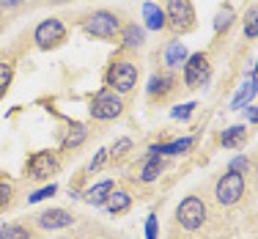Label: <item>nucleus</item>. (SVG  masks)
Returning <instances> with one entry per match:
<instances>
[{
    "label": "nucleus",
    "mask_w": 258,
    "mask_h": 239,
    "mask_svg": "<svg viewBox=\"0 0 258 239\" xmlns=\"http://www.w3.org/2000/svg\"><path fill=\"white\" fill-rule=\"evenodd\" d=\"M107 85L115 94H129L138 85V66L132 61H115L107 69Z\"/></svg>",
    "instance_id": "f257e3e1"
},
{
    "label": "nucleus",
    "mask_w": 258,
    "mask_h": 239,
    "mask_svg": "<svg viewBox=\"0 0 258 239\" xmlns=\"http://www.w3.org/2000/svg\"><path fill=\"white\" fill-rule=\"evenodd\" d=\"M88 110L96 121H113L124 113V102H121V94H115V91L107 88V91H99V94L91 99Z\"/></svg>",
    "instance_id": "f03ea898"
},
{
    "label": "nucleus",
    "mask_w": 258,
    "mask_h": 239,
    "mask_svg": "<svg viewBox=\"0 0 258 239\" xmlns=\"http://www.w3.org/2000/svg\"><path fill=\"white\" fill-rule=\"evenodd\" d=\"M176 220H179L181 228L198 231L201 225H204V220H206V204L198 198V195H189V198H184L179 204V209H176Z\"/></svg>",
    "instance_id": "7ed1b4c3"
},
{
    "label": "nucleus",
    "mask_w": 258,
    "mask_h": 239,
    "mask_svg": "<svg viewBox=\"0 0 258 239\" xmlns=\"http://www.w3.org/2000/svg\"><path fill=\"white\" fill-rule=\"evenodd\" d=\"M214 195H217V201L223 206L236 204V201L244 195V176L242 173H233V170L223 173V176H220V182H217V187H214Z\"/></svg>",
    "instance_id": "20e7f679"
},
{
    "label": "nucleus",
    "mask_w": 258,
    "mask_h": 239,
    "mask_svg": "<svg viewBox=\"0 0 258 239\" xmlns=\"http://www.w3.org/2000/svg\"><path fill=\"white\" fill-rule=\"evenodd\" d=\"M85 30L96 39H113L121 30V20L113 14V11H94V14L85 20Z\"/></svg>",
    "instance_id": "39448f33"
},
{
    "label": "nucleus",
    "mask_w": 258,
    "mask_h": 239,
    "mask_svg": "<svg viewBox=\"0 0 258 239\" xmlns=\"http://www.w3.org/2000/svg\"><path fill=\"white\" fill-rule=\"evenodd\" d=\"M165 22L173 30H189L195 22V11L189 0H168V9H165Z\"/></svg>",
    "instance_id": "423d86ee"
},
{
    "label": "nucleus",
    "mask_w": 258,
    "mask_h": 239,
    "mask_svg": "<svg viewBox=\"0 0 258 239\" xmlns=\"http://www.w3.org/2000/svg\"><path fill=\"white\" fill-rule=\"evenodd\" d=\"M66 39V28L60 20H55V17H50V20L39 22L33 30V41L41 47V50H50V47L60 44V41Z\"/></svg>",
    "instance_id": "0eeeda50"
},
{
    "label": "nucleus",
    "mask_w": 258,
    "mask_h": 239,
    "mask_svg": "<svg viewBox=\"0 0 258 239\" xmlns=\"http://www.w3.org/2000/svg\"><path fill=\"white\" fill-rule=\"evenodd\" d=\"M209 80V55L206 52H195L187 58L184 64V85L187 88H201Z\"/></svg>",
    "instance_id": "6e6552de"
},
{
    "label": "nucleus",
    "mask_w": 258,
    "mask_h": 239,
    "mask_svg": "<svg viewBox=\"0 0 258 239\" xmlns=\"http://www.w3.org/2000/svg\"><path fill=\"white\" fill-rule=\"evenodd\" d=\"M55 170H58V159H55L52 151H36V154L28 159V176L30 179H50Z\"/></svg>",
    "instance_id": "1a4fd4ad"
},
{
    "label": "nucleus",
    "mask_w": 258,
    "mask_h": 239,
    "mask_svg": "<svg viewBox=\"0 0 258 239\" xmlns=\"http://www.w3.org/2000/svg\"><path fill=\"white\" fill-rule=\"evenodd\" d=\"M36 223H39L41 228H47V231H55V228H66V225H72L75 217H72L66 209H47V212H41L39 217H36Z\"/></svg>",
    "instance_id": "9d476101"
},
{
    "label": "nucleus",
    "mask_w": 258,
    "mask_h": 239,
    "mask_svg": "<svg viewBox=\"0 0 258 239\" xmlns=\"http://www.w3.org/2000/svg\"><path fill=\"white\" fill-rule=\"evenodd\" d=\"M255 94H258V80H255V75H250L247 83L239 88V94L231 99V110H242L244 105H247V102H253Z\"/></svg>",
    "instance_id": "9b49d317"
},
{
    "label": "nucleus",
    "mask_w": 258,
    "mask_h": 239,
    "mask_svg": "<svg viewBox=\"0 0 258 239\" xmlns=\"http://www.w3.org/2000/svg\"><path fill=\"white\" fill-rule=\"evenodd\" d=\"M129 206H132V195L124 193V190H113V193L107 195V201H104V209L110 214H124Z\"/></svg>",
    "instance_id": "f8f14e48"
},
{
    "label": "nucleus",
    "mask_w": 258,
    "mask_h": 239,
    "mask_svg": "<svg viewBox=\"0 0 258 239\" xmlns=\"http://www.w3.org/2000/svg\"><path fill=\"white\" fill-rule=\"evenodd\" d=\"M195 140L192 138H181V140H173V143H162V146H151V154H159V157H176V154H184V151L192 149Z\"/></svg>",
    "instance_id": "ddd939ff"
},
{
    "label": "nucleus",
    "mask_w": 258,
    "mask_h": 239,
    "mask_svg": "<svg viewBox=\"0 0 258 239\" xmlns=\"http://www.w3.org/2000/svg\"><path fill=\"white\" fill-rule=\"evenodd\" d=\"M187 58H189V52L181 41H170L168 50H165V64H168L170 69H181V66L187 64Z\"/></svg>",
    "instance_id": "4468645a"
},
{
    "label": "nucleus",
    "mask_w": 258,
    "mask_h": 239,
    "mask_svg": "<svg viewBox=\"0 0 258 239\" xmlns=\"http://www.w3.org/2000/svg\"><path fill=\"white\" fill-rule=\"evenodd\" d=\"M143 17H146V28L149 30H162L168 22H165V11L159 9L157 3H146L143 6Z\"/></svg>",
    "instance_id": "2eb2a0df"
},
{
    "label": "nucleus",
    "mask_w": 258,
    "mask_h": 239,
    "mask_svg": "<svg viewBox=\"0 0 258 239\" xmlns=\"http://www.w3.org/2000/svg\"><path fill=\"white\" fill-rule=\"evenodd\" d=\"M162 170H165V162L159 159V154H149L143 162V170H140V182H154L159 179Z\"/></svg>",
    "instance_id": "dca6fc26"
},
{
    "label": "nucleus",
    "mask_w": 258,
    "mask_h": 239,
    "mask_svg": "<svg viewBox=\"0 0 258 239\" xmlns=\"http://www.w3.org/2000/svg\"><path fill=\"white\" fill-rule=\"evenodd\" d=\"M110 193H113V182L104 179V182H99V185H94L91 190H85V201H91L94 206H99V204H104V201H107Z\"/></svg>",
    "instance_id": "f3484780"
},
{
    "label": "nucleus",
    "mask_w": 258,
    "mask_h": 239,
    "mask_svg": "<svg viewBox=\"0 0 258 239\" xmlns=\"http://www.w3.org/2000/svg\"><path fill=\"white\" fill-rule=\"evenodd\" d=\"M244 138H247V127H242V124H236V127H228V130L223 132V146L225 149H239V146L244 143Z\"/></svg>",
    "instance_id": "a211bd4d"
},
{
    "label": "nucleus",
    "mask_w": 258,
    "mask_h": 239,
    "mask_svg": "<svg viewBox=\"0 0 258 239\" xmlns=\"http://www.w3.org/2000/svg\"><path fill=\"white\" fill-rule=\"evenodd\" d=\"M88 138V130H85V124H75V127H69V132H66V138H63V149H77L83 140Z\"/></svg>",
    "instance_id": "6ab92c4d"
},
{
    "label": "nucleus",
    "mask_w": 258,
    "mask_h": 239,
    "mask_svg": "<svg viewBox=\"0 0 258 239\" xmlns=\"http://www.w3.org/2000/svg\"><path fill=\"white\" fill-rule=\"evenodd\" d=\"M170 85H173V80H170L168 75H154V77H151L149 80V94L151 96H162V94H168V91H170Z\"/></svg>",
    "instance_id": "aec40b11"
},
{
    "label": "nucleus",
    "mask_w": 258,
    "mask_h": 239,
    "mask_svg": "<svg viewBox=\"0 0 258 239\" xmlns=\"http://www.w3.org/2000/svg\"><path fill=\"white\" fill-rule=\"evenodd\" d=\"M146 41V30L138 28V25H126L124 28V44L126 47H143Z\"/></svg>",
    "instance_id": "412c9836"
},
{
    "label": "nucleus",
    "mask_w": 258,
    "mask_h": 239,
    "mask_svg": "<svg viewBox=\"0 0 258 239\" xmlns=\"http://www.w3.org/2000/svg\"><path fill=\"white\" fill-rule=\"evenodd\" d=\"M244 36L247 39H255L258 36V6L247 11V17H244Z\"/></svg>",
    "instance_id": "4be33fe9"
},
{
    "label": "nucleus",
    "mask_w": 258,
    "mask_h": 239,
    "mask_svg": "<svg viewBox=\"0 0 258 239\" xmlns=\"http://www.w3.org/2000/svg\"><path fill=\"white\" fill-rule=\"evenodd\" d=\"M0 239H30V236H28V231L22 228V225L9 223V225H3V228H0Z\"/></svg>",
    "instance_id": "5701e85b"
},
{
    "label": "nucleus",
    "mask_w": 258,
    "mask_h": 239,
    "mask_svg": "<svg viewBox=\"0 0 258 239\" xmlns=\"http://www.w3.org/2000/svg\"><path fill=\"white\" fill-rule=\"evenodd\" d=\"M231 22H233V9H228V6H225V9H220L217 11V20H214V30H225V28H231Z\"/></svg>",
    "instance_id": "b1692460"
},
{
    "label": "nucleus",
    "mask_w": 258,
    "mask_h": 239,
    "mask_svg": "<svg viewBox=\"0 0 258 239\" xmlns=\"http://www.w3.org/2000/svg\"><path fill=\"white\" fill-rule=\"evenodd\" d=\"M11 77H14V69H11V64H0V96L9 91Z\"/></svg>",
    "instance_id": "393cba45"
},
{
    "label": "nucleus",
    "mask_w": 258,
    "mask_h": 239,
    "mask_svg": "<svg viewBox=\"0 0 258 239\" xmlns=\"http://www.w3.org/2000/svg\"><path fill=\"white\" fill-rule=\"evenodd\" d=\"M58 193V187L55 185H47V187H41V190H36L33 195L28 198V204H39V201H44V198H50V195H55Z\"/></svg>",
    "instance_id": "a878e982"
},
{
    "label": "nucleus",
    "mask_w": 258,
    "mask_h": 239,
    "mask_svg": "<svg viewBox=\"0 0 258 239\" xmlns=\"http://www.w3.org/2000/svg\"><path fill=\"white\" fill-rule=\"evenodd\" d=\"M195 107H198L195 102H187V105H179V107H173V113H170V115H173V118H189Z\"/></svg>",
    "instance_id": "bb28decb"
},
{
    "label": "nucleus",
    "mask_w": 258,
    "mask_h": 239,
    "mask_svg": "<svg viewBox=\"0 0 258 239\" xmlns=\"http://www.w3.org/2000/svg\"><path fill=\"white\" fill-rule=\"evenodd\" d=\"M129 149H132V140H129V138H121L118 143H115L113 149H110V154H113V157H124Z\"/></svg>",
    "instance_id": "cd10ccee"
},
{
    "label": "nucleus",
    "mask_w": 258,
    "mask_h": 239,
    "mask_svg": "<svg viewBox=\"0 0 258 239\" xmlns=\"http://www.w3.org/2000/svg\"><path fill=\"white\" fill-rule=\"evenodd\" d=\"M11 193H14V187H11L9 182H0V209L11 201Z\"/></svg>",
    "instance_id": "c85d7f7f"
},
{
    "label": "nucleus",
    "mask_w": 258,
    "mask_h": 239,
    "mask_svg": "<svg viewBox=\"0 0 258 239\" xmlns=\"http://www.w3.org/2000/svg\"><path fill=\"white\" fill-rule=\"evenodd\" d=\"M107 157H110V151L107 149H99V151H96V157L91 159V170H99L102 165L107 162Z\"/></svg>",
    "instance_id": "c756f323"
},
{
    "label": "nucleus",
    "mask_w": 258,
    "mask_h": 239,
    "mask_svg": "<svg viewBox=\"0 0 258 239\" xmlns=\"http://www.w3.org/2000/svg\"><path fill=\"white\" fill-rule=\"evenodd\" d=\"M228 170H233V173H247V170H250V162H247L244 157H236V159L231 162Z\"/></svg>",
    "instance_id": "7c9ffc66"
},
{
    "label": "nucleus",
    "mask_w": 258,
    "mask_h": 239,
    "mask_svg": "<svg viewBox=\"0 0 258 239\" xmlns=\"http://www.w3.org/2000/svg\"><path fill=\"white\" fill-rule=\"evenodd\" d=\"M146 239H157V214H149L146 220Z\"/></svg>",
    "instance_id": "2f4dec72"
},
{
    "label": "nucleus",
    "mask_w": 258,
    "mask_h": 239,
    "mask_svg": "<svg viewBox=\"0 0 258 239\" xmlns=\"http://www.w3.org/2000/svg\"><path fill=\"white\" fill-rule=\"evenodd\" d=\"M247 118L253 121V124H258V107H247Z\"/></svg>",
    "instance_id": "473e14b6"
},
{
    "label": "nucleus",
    "mask_w": 258,
    "mask_h": 239,
    "mask_svg": "<svg viewBox=\"0 0 258 239\" xmlns=\"http://www.w3.org/2000/svg\"><path fill=\"white\" fill-rule=\"evenodd\" d=\"M22 0H0V6H6V9H14V6H20Z\"/></svg>",
    "instance_id": "72a5a7b5"
},
{
    "label": "nucleus",
    "mask_w": 258,
    "mask_h": 239,
    "mask_svg": "<svg viewBox=\"0 0 258 239\" xmlns=\"http://www.w3.org/2000/svg\"><path fill=\"white\" fill-rule=\"evenodd\" d=\"M50 3H69V0H50Z\"/></svg>",
    "instance_id": "f704fd0d"
},
{
    "label": "nucleus",
    "mask_w": 258,
    "mask_h": 239,
    "mask_svg": "<svg viewBox=\"0 0 258 239\" xmlns=\"http://www.w3.org/2000/svg\"><path fill=\"white\" fill-rule=\"evenodd\" d=\"M255 170H258V159H255Z\"/></svg>",
    "instance_id": "c9c22d12"
},
{
    "label": "nucleus",
    "mask_w": 258,
    "mask_h": 239,
    "mask_svg": "<svg viewBox=\"0 0 258 239\" xmlns=\"http://www.w3.org/2000/svg\"><path fill=\"white\" fill-rule=\"evenodd\" d=\"M255 72H258V64H255Z\"/></svg>",
    "instance_id": "e433bc0d"
}]
</instances>
